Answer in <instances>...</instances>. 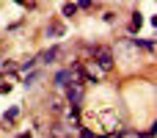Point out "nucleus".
I'll use <instances>...</instances> for the list:
<instances>
[{
    "label": "nucleus",
    "mask_w": 157,
    "mask_h": 138,
    "mask_svg": "<svg viewBox=\"0 0 157 138\" xmlns=\"http://www.w3.org/2000/svg\"><path fill=\"white\" fill-rule=\"evenodd\" d=\"M63 89H66V105H80V102H83L86 89H83V83H80V80H69Z\"/></svg>",
    "instance_id": "nucleus-2"
},
{
    "label": "nucleus",
    "mask_w": 157,
    "mask_h": 138,
    "mask_svg": "<svg viewBox=\"0 0 157 138\" xmlns=\"http://www.w3.org/2000/svg\"><path fill=\"white\" fill-rule=\"evenodd\" d=\"M80 72H83V83H99L105 77V69L91 58V61H83L80 64Z\"/></svg>",
    "instance_id": "nucleus-1"
},
{
    "label": "nucleus",
    "mask_w": 157,
    "mask_h": 138,
    "mask_svg": "<svg viewBox=\"0 0 157 138\" xmlns=\"http://www.w3.org/2000/svg\"><path fill=\"white\" fill-rule=\"evenodd\" d=\"M105 138H124V136H105Z\"/></svg>",
    "instance_id": "nucleus-18"
},
{
    "label": "nucleus",
    "mask_w": 157,
    "mask_h": 138,
    "mask_svg": "<svg viewBox=\"0 0 157 138\" xmlns=\"http://www.w3.org/2000/svg\"><path fill=\"white\" fill-rule=\"evenodd\" d=\"M50 111H52V113H61V111H63V100H61V97H52V100H50Z\"/></svg>",
    "instance_id": "nucleus-8"
},
{
    "label": "nucleus",
    "mask_w": 157,
    "mask_h": 138,
    "mask_svg": "<svg viewBox=\"0 0 157 138\" xmlns=\"http://www.w3.org/2000/svg\"><path fill=\"white\" fill-rule=\"evenodd\" d=\"M17 116H19V108H11V111L6 113V122L11 124V122H17Z\"/></svg>",
    "instance_id": "nucleus-12"
},
{
    "label": "nucleus",
    "mask_w": 157,
    "mask_h": 138,
    "mask_svg": "<svg viewBox=\"0 0 157 138\" xmlns=\"http://www.w3.org/2000/svg\"><path fill=\"white\" fill-rule=\"evenodd\" d=\"M77 6H80V8H91V6H94V0H80Z\"/></svg>",
    "instance_id": "nucleus-15"
},
{
    "label": "nucleus",
    "mask_w": 157,
    "mask_h": 138,
    "mask_svg": "<svg viewBox=\"0 0 157 138\" xmlns=\"http://www.w3.org/2000/svg\"><path fill=\"white\" fill-rule=\"evenodd\" d=\"M11 89H14V83H11V80H0V94H8Z\"/></svg>",
    "instance_id": "nucleus-13"
},
{
    "label": "nucleus",
    "mask_w": 157,
    "mask_h": 138,
    "mask_svg": "<svg viewBox=\"0 0 157 138\" xmlns=\"http://www.w3.org/2000/svg\"><path fill=\"white\" fill-rule=\"evenodd\" d=\"M132 44H135V47H144V50H149V53L155 50V41H144V39H132Z\"/></svg>",
    "instance_id": "nucleus-10"
},
{
    "label": "nucleus",
    "mask_w": 157,
    "mask_h": 138,
    "mask_svg": "<svg viewBox=\"0 0 157 138\" xmlns=\"http://www.w3.org/2000/svg\"><path fill=\"white\" fill-rule=\"evenodd\" d=\"M91 55H94V61H97L105 72L113 66V53H110V47H94V50H91Z\"/></svg>",
    "instance_id": "nucleus-3"
},
{
    "label": "nucleus",
    "mask_w": 157,
    "mask_h": 138,
    "mask_svg": "<svg viewBox=\"0 0 157 138\" xmlns=\"http://www.w3.org/2000/svg\"><path fill=\"white\" fill-rule=\"evenodd\" d=\"M19 138H33V136H30V133H22V136H19Z\"/></svg>",
    "instance_id": "nucleus-17"
},
{
    "label": "nucleus",
    "mask_w": 157,
    "mask_h": 138,
    "mask_svg": "<svg viewBox=\"0 0 157 138\" xmlns=\"http://www.w3.org/2000/svg\"><path fill=\"white\" fill-rule=\"evenodd\" d=\"M61 11H63V17H75L77 14V3H63Z\"/></svg>",
    "instance_id": "nucleus-9"
},
{
    "label": "nucleus",
    "mask_w": 157,
    "mask_h": 138,
    "mask_svg": "<svg viewBox=\"0 0 157 138\" xmlns=\"http://www.w3.org/2000/svg\"><path fill=\"white\" fill-rule=\"evenodd\" d=\"M50 33H52V36H63V25H61V22L50 25Z\"/></svg>",
    "instance_id": "nucleus-11"
},
{
    "label": "nucleus",
    "mask_w": 157,
    "mask_h": 138,
    "mask_svg": "<svg viewBox=\"0 0 157 138\" xmlns=\"http://www.w3.org/2000/svg\"><path fill=\"white\" fill-rule=\"evenodd\" d=\"M80 138H94V136H80Z\"/></svg>",
    "instance_id": "nucleus-19"
},
{
    "label": "nucleus",
    "mask_w": 157,
    "mask_h": 138,
    "mask_svg": "<svg viewBox=\"0 0 157 138\" xmlns=\"http://www.w3.org/2000/svg\"><path fill=\"white\" fill-rule=\"evenodd\" d=\"M17 3H22V6H33V0H17Z\"/></svg>",
    "instance_id": "nucleus-16"
},
{
    "label": "nucleus",
    "mask_w": 157,
    "mask_h": 138,
    "mask_svg": "<svg viewBox=\"0 0 157 138\" xmlns=\"http://www.w3.org/2000/svg\"><path fill=\"white\" fill-rule=\"evenodd\" d=\"M69 80H72V72H69V69H61V72L55 75V86H58V89H63Z\"/></svg>",
    "instance_id": "nucleus-6"
},
{
    "label": "nucleus",
    "mask_w": 157,
    "mask_h": 138,
    "mask_svg": "<svg viewBox=\"0 0 157 138\" xmlns=\"http://www.w3.org/2000/svg\"><path fill=\"white\" fill-rule=\"evenodd\" d=\"M36 77H39V72H30V75L25 77V86H33V80H36Z\"/></svg>",
    "instance_id": "nucleus-14"
},
{
    "label": "nucleus",
    "mask_w": 157,
    "mask_h": 138,
    "mask_svg": "<svg viewBox=\"0 0 157 138\" xmlns=\"http://www.w3.org/2000/svg\"><path fill=\"white\" fill-rule=\"evenodd\" d=\"M141 25H144V19H141V14L135 11V14H132V19H130V30H132V33H138V30H141Z\"/></svg>",
    "instance_id": "nucleus-7"
},
{
    "label": "nucleus",
    "mask_w": 157,
    "mask_h": 138,
    "mask_svg": "<svg viewBox=\"0 0 157 138\" xmlns=\"http://www.w3.org/2000/svg\"><path fill=\"white\" fill-rule=\"evenodd\" d=\"M58 55H61V47H50V50H44V53H41L36 61H41V64H52Z\"/></svg>",
    "instance_id": "nucleus-5"
},
{
    "label": "nucleus",
    "mask_w": 157,
    "mask_h": 138,
    "mask_svg": "<svg viewBox=\"0 0 157 138\" xmlns=\"http://www.w3.org/2000/svg\"><path fill=\"white\" fill-rule=\"evenodd\" d=\"M72 124H66V122H52L50 127H47V133H50V138H72Z\"/></svg>",
    "instance_id": "nucleus-4"
}]
</instances>
